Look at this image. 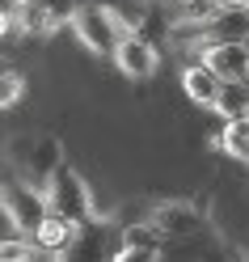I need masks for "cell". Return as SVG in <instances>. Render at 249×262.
Here are the masks:
<instances>
[{"mask_svg": "<svg viewBox=\"0 0 249 262\" xmlns=\"http://www.w3.org/2000/svg\"><path fill=\"white\" fill-rule=\"evenodd\" d=\"M68 26H72L76 42L85 47V51H93V55H110L114 47H119V38L127 34V26H123L119 13H114V5H76Z\"/></svg>", "mask_w": 249, "mask_h": 262, "instance_id": "cell-1", "label": "cell"}, {"mask_svg": "<svg viewBox=\"0 0 249 262\" xmlns=\"http://www.w3.org/2000/svg\"><path fill=\"white\" fill-rule=\"evenodd\" d=\"M0 211H5V220L21 237H30L42 224V216L51 211V203H47V190L38 182H30V178H5L0 182Z\"/></svg>", "mask_w": 249, "mask_h": 262, "instance_id": "cell-2", "label": "cell"}, {"mask_svg": "<svg viewBox=\"0 0 249 262\" xmlns=\"http://www.w3.org/2000/svg\"><path fill=\"white\" fill-rule=\"evenodd\" d=\"M42 190H47L51 211H63V216H72V220H80V224H85L89 216H97V203H93L89 182H85L72 165H63V161L51 169V178L42 182Z\"/></svg>", "mask_w": 249, "mask_h": 262, "instance_id": "cell-3", "label": "cell"}, {"mask_svg": "<svg viewBox=\"0 0 249 262\" xmlns=\"http://www.w3.org/2000/svg\"><path fill=\"white\" fill-rule=\"evenodd\" d=\"M110 59H114V68H119L127 80H148V76H156V68H161L156 42L148 34H135V30H127V34L119 38V47L110 51Z\"/></svg>", "mask_w": 249, "mask_h": 262, "instance_id": "cell-4", "label": "cell"}, {"mask_svg": "<svg viewBox=\"0 0 249 262\" xmlns=\"http://www.w3.org/2000/svg\"><path fill=\"white\" fill-rule=\"evenodd\" d=\"M198 59H203L220 80H241L249 72L245 38H207V42H198Z\"/></svg>", "mask_w": 249, "mask_h": 262, "instance_id": "cell-5", "label": "cell"}, {"mask_svg": "<svg viewBox=\"0 0 249 262\" xmlns=\"http://www.w3.org/2000/svg\"><path fill=\"white\" fill-rule=\"evenodd\" d=\"M152 224L161 228V237H194V233H203V228H207V216L194 203L173 199V203H161L152 211Z\"/></svg>", "mask_w": 249, "mask_h": 262, "instance_id": "cell-6", "label": "cell"}, {"mask_svg": "<svg viewBox=\"0 0 249 262\" xmlns=\"http://www.w3.org/2000/svg\"><path fill=\"white\" fill-rule=\"evenodd\" d=\"M80 237V220L72 216H63V211H47L42 224L30 233V241L38 245V254H63V250H72Z\"/></svg>", "mask_w": 249, "mask_h": 262, "instance_id": "cell-7", "label": "cell"}, {"mask_svg": "<svg viewBox=\"0 0 249 262\" xmlns=\"http://www.w3.org/2000/svg\"><path fill=\"white\" fill-rule=\"evenodd\" d=\"M220 85H224V80L215 76L203 59L190 63V68H182V93H186L194 106H207V110H211V106H215V97H220Z\"/></svg>", "mask_w": 249, "mask_h": 262, "instance_id": "cell-8", "label": "cell"}, {"mask_svg": "<svg viewBox=\"0 0 249 262\" xmlns=\"http://www.w3.org/2000/svg\"><path fill=\"white\" fill-rule=\"evenodd\" d=\"M161 250H165V237H161V228L148 220V224H131L127 228L114 258H156Z\"/></svg>", "mask_w": 249, "mask_h": 262, "instance_id": "cell-9", "label": "cell"}, {"mask_svg": "<svg viewBox=\"0 0 249 262\" xmlns=\"http://www.w3.org/2000/svg\"><path fill=\"white\" fill-rule=\"evenodd\" d=\"M215 144H220V152L241 161V165H249V114H237V119H224V131L215 136Z\"/></svg>", "mask_w": 249, "mask_h": 262, "instance_id": "cell-10", "label": "cell"}, {"mask_svg": "<svg viewBox=\"0 0 249 262\" xmlns=\"http://www.w3.org/2000/svg\"><path fill=\"white\" fill-rule=\"evenodd\" d=\"M220 119H237V114H249V89L241 85V80H224L220 85V97H215L211 106Z\"/></svg>", "mask_w": 249, "mask_h": 262, "instance_id": "cell-11", "label": "cell"}, {"mask_svg": "<svg viewBox=\"0 0 249 262\" xmlns=\"http://www.w3.org/2000/svg\"><path fill=\"white\" fill-rule=\"evenodd\" d=\"M26 97V76L13 68H0V110H13Z\"/></svg>", "mask_w": 249, "mask_h": 262, "instance_id": "cell-12", "label": "cell"}, {"mask_svg": "<svg viewBox=\"0 0 249 262\" xmlns=\"http://www.w3.org/2000/svg\"><path fill=\"white\" fill-rule=\"evenodd\" d=\"M38 254V245L30 241V237H9V241H0V262H26V258H34Z\"/></svg>", "mask_w": 249, "mask_h": 262, "instance_id": "cell-13", "label": "cell"}, {"mask_svg": "<svg viewBox=\"0 0 249 262\" xmlns=\"http://www.w3.org/2000/svg\"><path fill=\"white\" fill-rule=\"evenodd\" d=\"M220 13H249V0H215Z\"/></svg>", "mask_w": 249, "mask_h": 262, "instance_id": "cell-14", "label": "cell"}, {"mask_svg": "<svg viewBox=\"0 0 249 262\" xmlns=\"http://www.w3.org/2000/svg\"><path fill=\"white\" fill-rule=\"evenodd\" d=\"M13 30V9H0V38Z\"/></svg>", "mask_w": 249, "mask_h": 262, "instance_id": "cell-15", "label": "cell"}, {"mask_svg": "<svg viewBox=\"0 0 249 262\" xmlns=\"http://www.w3.org/2000/svg\"><path fill=\"white\" fill-rule=\"evenodd\" d=\"M241 85H245V89H249V72H245V76H241Z\"/></svg>", "mask_w": 249, "mask_h": 262, "instance_id": "cell-16", "label": "cell"}, {"mask_svg": "<svg viewBox=\"0 0 249 262\" xmlns=\"http://www.w3.org/2000/svg\"><path fill=\"white\" fill-rule=\"evenodd\" d=\"M245 47H249V38H245Z\"/></svg>", "mask_w": 249, "mask_h": 262, "instance_id": "cell-17", "label": "cell"}]
</instances>
